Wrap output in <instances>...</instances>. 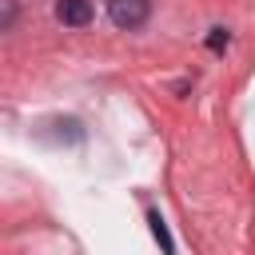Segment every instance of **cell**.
Wrapping results in <instances>:
<instances>
[{
	"label": "cell",
	"mask_w": 255,
	"mask_h": 255,
	"mask_svg": "<svg viewBox=\"0 0 255 255\" xmlns=\"http://www.w3.org/2000/svg\"><path fill=\"white\" fill-rule=\"evenodd\" d=\"M108 16H112V24L116 28H139V24H147V16H151V0H108Z\"/></svg>",
	"instance_id": "1"
},
{
	"label": "cell",
	"mask_w": 255,
	"mask_h": 255,
	"mask_svg": "<svg viewBox=\"0 0 255 255\" xmlns=\"http://www.w3.org/2000/svg\"><path fill=\"white\" fill-rule=\"evenodd\" d=\"M56 20L68 28H84L92 20V0H56Z\"/></svg>",
	"instance_id": "2"
},
{
	"label": "cell",
	"mask_w": 255,
	"mask_h": 255,
	"mask_svg": "<svg viewBox=\"0 0 255 255\" xmlns=\"http://www.w3.org/2000/svg\"><path fill=\"white\" fill-rule=\"evenodd\" d=\"M147 227H151V235H155L159 251H163V255H175V239H171V231H167V219H163L159 211H147Z\"/></svg>",
	"instance_id": "3"
},
{
	"label": "cell",
	"mask_w": 255,
	"mask_h": 255,
	"mask_svg": "<svg viewBox=\"0 0 255 255\" xmlns=\"http://www.w3.org/2000/svg\"><path fill=\"white\" fill-rule=\"evenodd\" d=\"M203 44H207V48H211V52H223V48H227V44H231V36H227V28H211V32H207V40H203Z\"/></svg>",
	"instance_id": "4"
},
{
	"label": "cell",
	"mask_w": 255,
	"mask_h": 255,
	"mask_svg": "<svg viewBox=\"0 0 255 255\" xmlns=\"http://www.w3.org/2000/svg\"><path fill=\"white\" fill-rule=\"evenodd\" d=\"M12 20H16V0H4V20H0V28L8 32V28H12Z\"/></svg>",
	"instance_id": "5"
}]
</instances>
